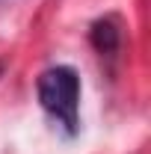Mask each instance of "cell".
Returning <instances> with one entry per match:
<instances>
[{
  "label": "cell",
  "instance_id": "2",
  "mask_svg": "<svg viewBox=\"0 0 151 154\" xmlns=\"http://www.w3.org/2000/svg\"><path fill=\"white\" fill-rule=\"evenodd\" d=\"M89 38H92L95 51L101 57H113L116 51H119V45H122V27H119V21L113 15L98 18L92 24V30H89Z\"/></svg>",
  "mask_w": 151,
  "mask_h": 154
},
{
  "label": "cell",
  "instance_id": "1",
  "mask_svg": "<svg viewBox=\"0 0 151 154\" xmlns=\"http://www.w3.org/2000/svg\"><path fill=\"white\" fill-rule=\"evenodd\" d=\"M42 110L57 122L68 136L80 131V77L71 65H51L36 83Z\"/></svg>",
  "mask_w": 151,
  "mask_h": 154
},
{
  "label": "cell",
  "instance_id": "3",
  "mask_svg": "<svg viewBox=\"0 0 151 154\" xmlns=\"http://www.w3.org/2000/svg\"><path fill=\"white\" fill-rule=\"evenodd\" d=\"M0 74H3V62H0Z\"/></svg>",
  "mask_w": 151,
  "mask_h": 154
}]
</instances>
